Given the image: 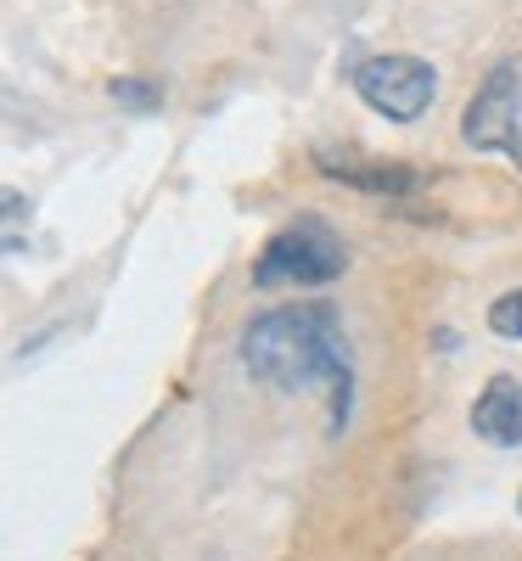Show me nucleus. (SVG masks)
<instances>
[{"label": "nucleus", "instance_id": "f257e3e1", "mask_svg": "<svg viewBox=\"0 0 522 561\" xmlns=\"http://www.w3.org/2000/svg\"><path fill=\"white\" fill-rule=\"evenodd\" d=\"M242 365L259 382L298 393V388H326L338 427L349 421V393H354V354L338 309L326 304H287L264 309L242 332Z\"/></svg>", "mask_w": 522, "mask_h": 561}, {"label": "nucleus", "instance_id": "f03ea898", "mask_svg": "<svg viewBox=\"0 0 522 561\" xmlns=\"http://www.w3.org/2000/svg\"><path fill=\"white\" fill-rule=\"evenodd\" d=\"M349 264L343 237L331 230L320 214H298L293 225H281L264 242V253L253 259V287L281 293V287H326L338 280Z\"/></svg>", "mask_w": 522, "mask_h": 561}, {"label": "nucleus", "instance_id": "7ed1b4c3", "mask_svg": "<svg viewBox=\"0 0 522 561\" xmlns=\"http://www.w3.org/2000/svg\"><path fill=\"white\" fill-rule=\"evenodd\" d=\"M461 140L478 152H506L511 163H522V57H506L472 90V102L461 113Z\"/></svg>", "mask_w": 522, "mask_h": 561}, {"label": "nucleus", "instance_id": "20e7f679", "mask_svg": "<svg viewBox=\"0 0 522 561\" xmlns=\"http://www.w3.org/2000/svg\"><path fill=\"white\" fill-rule=\"evenodd\" d=\"M354 90H360V102L371 113H383L394 124H410V118H421L427 107H433L439 73L410 51H376L354 68Z\"/></svg>", "mask_w": 522, "mask_h": 561}, {"label": "nucleus", "instance_id": "39448f33", "mask_svg": "<svg viewBox=\"0 0 522 561\" xmlns=\"http://www.w3.org/2000/svg\"><path fill=\"white\" fill-rule=\"evenodd\" d=\"M472 433L495 449H522V382L489 377V388L472 404Z\"/></svg>", "mask_w": 522, "mask_h": 561}, {"label": "nucleus", "instance_id": "423d86ee", "mask_svg": "<svg viewBox=\"0 0 522 561\" xmlns=\"http://www.w3.org/2000/svg\"><path fill=\"white\" fill-rule=\"evenodd\" d=\"M315 169L320 174H331V180H343V185H354V192H371V197H405V192H416V169H405V163H371V158H354V152H315Z\"/></svg>", "mask_w": 522, "mask_h": 561}, {"label": "nucleus", "instance_id": "0eeeda50", "mask_svg": "<svg viewBox=\"0 0 522 561\" xmlns=\"http://www.w3.org/2000/svg\"><path fill=\"white\" fill-rule=\"evenodd\" d=\"M489 332L506 337V343H522V287L517 293H500L489 304Z\"/></svg>", "mask_w": 522, "mask_h": 561}, {"label": "nucleus", "instance_id": "6e6552de", "mask_svg": "<svg viewBox=\"0 0 522 561\" xmlns=\"http://www.w3.org/2000/svg\"><path fill=\"white\" fill-rule=\"evenodd\" d=\"M113 96L129 102V107H152L158 102V84H147V79H113Z\"/></svg>", "mask_w": 522, "mask_h": 561}, {"label": "nucleus", "instance_id": "1a4fd4ad", "mask_svg": "<svg viewBox=\"0 0 522 561\" xmlns=\"http://www.w3.org/2000/svg\"><path fill=\"white\" fill-rule=\"evenodd\" d=\"M517 511H522V489H517Z\"/></svg>", "mask_w": 522, "mask_h": 561}]
</instances>
